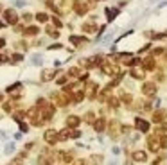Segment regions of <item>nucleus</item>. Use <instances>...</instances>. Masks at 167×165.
<instances>
[{"label": "nucleus", "instance_id": "f257e3e1", "mask_svg": "<svg viewBox=\"0 0 167 165\" xmlns=\"http://www.w3.org/2000/svg\"><path fill=\"white\" fill-rule=\"evenodd\" d=\"M148 147H149V151H153V153H157L162 146H160V138H157V137H149L148 138Z\"/></svg>", "mask_w": 167, "mask_h": 165}, {"label": "nucleus", "instance_id": "f03ea898", "mask_svg": "<svg viewBox=\"0 0 167 165\" xmlns=\"http://www.w3.org/2000/svg\"><path fill=\"white\" fill-rule=\"evenodd\" d=\"M142 93L148 95V97H153V95L157 93V86H155L153 83H144V86H142Z\"/></svg>", "mask_w": 167, "mask_h": 165}, {"label": "nucleus", "instance_id": "7ed1b4c3", "mask_svg": "<svg viewBox=\"0 0 167 165\" xmlns=\"http://www.w3.org/2000/svg\"><path fill=\"white\" fill-rule=\"evenodd\" d=\"M52 115H54V106L45 104V106L41 108V117H43V120H50V119H52Z\"/></svg>", "mask_w": 167, "mask_h": 165}, {"label": "nucleus", "instance_id": "20e7f679", "mask_svg": "<svg viewBox=\"0 0 167 165\" xmlns=\"http://www.w3.org/2000/svg\"><path fill=\"white\" fill-rule=\"evenodd\" d=\"M135 126H137V129L139 131H142V133H148L149 131V122H146L144 119H135Z\"/></svg>", "mask_w": 167, "mask_h": 165}, {"label": "nucleus", "instance_id": "39448f33", "mask_svg": "<svg viewBox=\"0 0 167 165\" xmlns=\"http://www.w3.org/2000/svg\"><path fill=\"white\" fill-rule=\"evenodd\" d=\"M45 140H47L49 144H56V142L59 140V135H58L54 129H47V131H45Z\"/></svg>", "mask_w": 167, "mask_h": 165}, {"label": "nucleus", "instance_id": "423d86ee", "mask_svg": "<svg viewBox=\"0 0 167 165\" xmlns=\"http://www.w3.org/2000/svg\"><path fill=\"white\" fill-rule=\"evenodd\" d=\"M5 20H7V23H11V25H14V23L18 22V14L14 13V9H7V11H5Z\"/></svg>", "mask_w": 167, "mask_h": 165}, {"label": "nucleus", "instance_id": "0eeeda50", "mask_svg": "<svg viewBox=\"0 0 167 165\" xmlns=\"http://www.w3.org/2000/svg\"><path fill=\"white\" fill-rule=\"evenodd\" d=\"M65 124H67L68 128H77V126L81 124V119H79V117H76V115H70V117H67Z\"/></svg>", "mask_w": 167, "mask_h": 165}, {"label": "nucleus", "instance_id": "6e6552de", "mask_svg": "<svg viewBox=\"0 0 167 165\" xmlns=\"http://www.w3.org/2000/svg\"><path fill=\"white\" fill-rule=\"evenodd\" d=\"M54 75H56V70H54V68H45V70L41 72V81L47 83V81H50Z\"/></svg>", "mask_w": 167, "mask_h": 165}, {"label": "nucleus", "instance_id": "1a4fd4ad", "mask_svg": "<svg viewBox=\"0 0 167 165\" xmlns=\"http://www.w3.org/2000/svg\"><path fill=\"white\" fill-rule=\"evenodd\" d=\"M110 133H112V138H117L119 137V122L117 120H112L110 122Z\"/></svg>", "mask_w": 167, "mask_h": 165}, {"label": "nucleus", "instance_id": "9d476101", "mask_svg": "<svg viewBox=\"0 0 167 165\" xmlns=\"http://www.w3.org/2000/svg\"><path fill=\"white\" fill-rule=\"evenodd\" d=\"M133 160H135V162H146V160H148V155H146L144 151H135V153H133Z\"/></svg>", "mask_w": 167, "mask_h": 165}, {"label": "nucleus", "instance_id": "9b49d317", "mask_svg": "<svg viewBox=\"0 0 167 165\" xmlns=\"http://www.w3.org/2000/svg\"><path fill=\"white\" fill-rule=\"evenodd\" d=\"M94 128H95V131H97V133H103V131H104V128H106V122H104L103 119H99V120H95V122H94Z\"/></svg>", "mask_w": 167, "mask_h": 165}, {"label": "nucleus", "instance_id": "f8f14e48", "mask_svg": "<svg viewBox=\"0 0 167 165\" xmlns=\"http://www.w3.org/2000/svg\"><path fill=\"white\" fill-rule=\"evenodd\" d=\"M164 117H166V111H164V110H158V111L153 113V122H162Z\"/></svg>", "mask_w": 167, "mask_h": 165}, {"label": "nucleus", "instance_id": "ddd939ff", "mask_svg": "<svg viewBox=\"0 0 167 165\" xmlns=\"http://www.w3.org/2000/svg\"><path fill=\"white\" fill-rule=\"evenodd\" d=\"M88 11V7H86V4H81V2H76V13L77 14H85Z\"/></svg>", "mask_w": 167, "mask_h": 165}, {"label": "nucleus", "instance_id": "4468645a", "mask_svg": "<svg viewBox=\"0 0 167 165\" xmlns=\"http://www.w3.org/2000/svg\"><path fill=\"white\" fill-rule=\"evenodd\" d=\"M144 66H146V70H155V59L153 57H146L144 59Z\"/></svg>", "mask_w": 167, "mask_h": 165}, {"label": "nucleus", "instance_id": "2eb2a0df", "mask_svg": "<svg viewBox=\"0 0 167 165\" xmlns=\"http://www.w3.org/2000/svg\"><path fill=\"white\" fill-rule=\"evenodd\" d=\"M86 90H88V95H90V97H94V92L97 90V84H95L94 81H88V84H86Z\"/></svg>", "mask_w": 167, "mask_h": 165}, {"label": "nucleus", "instance_id": "dca6fc26", "mask_svg": "<svg viewBox=\"0 0 167 165\" xmlns=\"http://www.w3.org/2000/svg\"><path fill=\"white\" fill-rule=\"evenodd\" d=\"M117 14H119V9H106V18H108L110 22H112Z\"/></svg>", "mask_w": 167, "mask_h": 165}, {"label": "nucleus", "instance_id": "f3484780", "mask_svg": "<svg viewBox=\"0 0 167 165\" xmlns=\"http://www.w3.org/2000/svg\"><path fill=\"white\" fill-rule=\"evenodd\" d=\"M103 155H92V164L94 165H103Z\"/></svg>", "mask_w": 167, "mask_h": 165}, {"label": "nucleus", "instance_id": "a211bd4d", "mask_svg": "<svg viewBox=\"0 0 167 165\" xmlns=\"http://www.w3.org/2000/svg\"><path fill=\"white\" fill-rule=\"evenodd\" d=\"M38 31H40V29L32 25V27H27V29L23 31V34H25V36H32V34H38Z\"/></svg>", "mask_w": 167, "mask_h": 165}, {"label": "nucleus", "instance_id": "6ab92c4d", "mask_svg": "<svg viewBox=\"0 0 167 165\" xmlns=\"http://www.w3.org/2000/svg\"><path fill=\"white\" fill-rule=\"evenodd\" d=\"M97 29V25H92V22H86L85 25H83V31L85 32H92V31H95Z\"/></svg>", "mask_w": 167, "mask_h": 165}, {"label": "nucleus", "instance_id": "aec40b11", "mask_svg": "<svg viewBox=\"0 0 167 165\" xmlns=\"http://www.w3.org/2000/svg\"><path fill=\"white\" fill-rule=\"evenodd\" d=\"M131 75H133L135 79H144V72H142V70H139V68H135V70L131 72Z\"/></svg>", "mask_w": 167, "mask_h": 165}, {"label": "nucleus", "instance_id": "412c9836", "mask_svg": "<svg viewBox=\"0 0 167 165\" xmlns=\"http://www.w3.org/2000/svg\"><path fill=\"white\" fill-rule=\"evenodd\" d=\"M36 20H38V22H47L49 16H47L45 13H38V14H36Z\"/></svg>", "mask_w": 167, "mask_h": 165}, {"label": "nucleus", "instance_id": "4be33fe9", "mask_svg": "<svg viewBox=\"0 0 167 165\" xmlns=\"http://www.w3.org/2000/svg\"><path fill=\"white\" fill-rule=\"evenodd\" d=\"M68 137H70V133H68V131H67V129H63V131H61V133H59V140H67V138H68Z\"/></svg>", "mask_w": 167, "mask_h": 165}, {"label": "nucleus", "instance_id": "5701e85b", "mask_svg": "<svg viewBox=\"0 0 167 165\" xmlns=\"http://www.w3.org/2000/svg\"><path fill=\"white\" fill-rule=\"evenodd\" d=\"M68 74H70V75H81V70H79V68H70Z\"/></svg>", "mask_w": 167, "mask_h": 165}, {"label": "nucleus", "instance_id": "b1692460", "mask_svg": "<svg viewBox=\"0 0 167 165\" xmlns=\"http://www.w3.org/2000/svg\"><path fill=\"white\" fill-rule=\"evenodd\" d=\"M110 106H112V108H119V101L112 97V99H110Z\"/></svg>", "mask_w": 167, "mask_h": 165}, {"label": "nucleus", "instance_id": "393cba45", "mask_svg": "<svg viewBox=\"0 0 167 165\" xmlns=\"http://www.w3.org/2000/svg\"><path fill=\"white\" fill-rule=\"evenodd\" d=\"M121 99H122L124 102H130V101H131V95H130V93H122V97H121Z\"/></svg>", "mask_w": 167, "mask_h": 165}, {"label": "nucleus", "instance_id": "a878e982", "mask_svg": "<svg viewBox=\"0 0 167 165\" xmlns=\"http://www.w3.org/2000/svg\"><path fill=\"white\" fill-rule=\"evenodd\" d=\"M160 146H162L164 149H167V137H162V138H160Z\"/></svg>", "mask_w": 167, "mask_h": 165}, {"label": "nucleus", "instance_id": "bb28decb", "mask_svg": "<svg viewBox=\"0 0 167 165\" xmlns=\"http://www.w3.org/2000/svg\"><path fill=\"white\" fill-rule=\"evenodd\" d=\"M85 119H86V120H88V122H92V120H94V113H92V111H88V113H86V117H85Z\"/></svg>", "mask_w": 167, "mask_h": 165}, {"label": "nucleus", "instance_id": "cd10ccee", "mask_svg": "<svg viewBox=\"0 0 167 165\" xmlns=\"http://www.w3.org/2000/svg\"><path fill=\"white\" fill-rule=\"evenodd\" d=\"M13 151H14V146H13V144H9V146L5 147V153L9 155V153H13Z\"/></svg>", "mask_w": 167, "mask_h": 165}, {"label": "nucleus", "instance_id": "c85d7f7f", "mask_svg": "<svg viewBox=\"0 0 167 165\" xmlns=\"http://www.w3.org/2000/svg\"><path fill=\"white\" fill-rule=\"evenodd\" d=\"M20 59H23L22 54H14V56H13V61H20Z\"/></svg>", "mask_w": 167, "mask_h": 165}, {"label": "nucleus", "instance_id": "c756f323", "mask_svg": "<svg viewBox=\"0 0 167 165\" xmlns=\"http://www.w3.org/2000/svg\"><path fill=\"white\" fill-rule=\"evenodd\" d=\"M70 137H72V138H79V137H81V133H79V131H72V133H70Z\"/></svg>", "mask_w": 167, "mask_h": 165}, {"label": "nucleus", "instance_id": "7c9ffc66", "mask_svg": "<svg viewBox=\"0 0 167 165\" xmlns=\"http://www.w3.org/2000/svg\"><path fill=\"white\" fill-rule=\"evenodd\" d=\"M11 108H13V106H11V104H9V102H5V104H4V110H5V111H7V113H9V111H11Z\"/></svg>", "mask_w": 167, "mask_h": 165}, {"label": "nucleus", "instance_id": "2f4dec72", "mask_svg": "<svg viewBox=\"0 0 167 165\" xmlns=\"http://www.w3.org/2000/svg\"><path fill=\"white\" fill-rule=\"evenodd\" d=\"M74 165H86V162H85V160H76Z\"/></svg>", "mask_w": 167, "mask_h": 165}, {"label": "nucleus", "instance_id": "473e14b6", "mask_svg": "<svg viewBox=\"0 0 167 165\" xmlns=\"http://www.w3.org/2000/svg\"><path fill=\"white\" fill-rule=\"evenodd\" d=\"M52 22H54V23H56V27H61V22H59V20H58V18H54V20H52Z\"/></svg>", "mask_w": 167, "mask_h": 165}, {"label": "nucleus", "instance_id": "72a5a7b5", "mask_svg": "<svg viewBox=\"0 0 167 165\" xmlns=\"http://www.w3.org/2000/svg\"><path fill=\"white\" fill-rule=\"evenodd\" d=\"M20 129H22V131H23V133H25V131H27V129H29V128H27V126H25V124H20Z\"/></svg>", "mask_w": 167, "mask_h": 165}, {"label": "nucleus", "instance_id": "f704fd0d", "mask_svg": "<svg viewBox=\"0 0 167 165\" xmlns=\"http://www.w3.org/2000/svg\"><path fill=\"white\" fill-rule=\"evenodd\" d=\"M4 45H5V40H4V38H0V49H2Z\"/></svg>", "mask_w": 167, "mask_h": 165}, {"label": "nucleus", "instance_id": "c9c22d12", "mask_svg": "<svg viewBox=\"0 0 167 165\" xmlns=\"http://www.w3.org/2000/svg\"><path fill=\"white\" fill-rule=\"evenodd\" d=\"M4 61H7V56H0V63H4Z\"/></svg>", "mask_w": 167, "mask_h": 165}, {"label": "nucleus", "instance_id": "e433bc0d", "mask_svg": "<svg viewBox=\"0 0 167 165\" xmlns=\"http://www.w3.org/2000/svg\"><path fill=\"white\" fill-rule=\"evenodd\" d=\"M2 27H4V23H2V22H0V29H2Z\"/></svg>", "mask_w": 167, "mask_h": 165}]
</instances>
